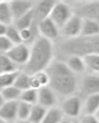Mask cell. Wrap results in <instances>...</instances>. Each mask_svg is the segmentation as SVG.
<instances>
[{
  "label": "cell",
  "mask_w": 99,
  "mask_h": 123,
  "mask_svg": "<svg viewBox=\"0 0 99 123\" xmlns=\"http://www.w3.org/2000/svg\"><path fill=\"white\" fill-rule=\"evenodd\" d=\"M45 71L49 76V85L57 97L65 98L74 95L79 87L78 79L62 59L54 58Z\"/></svg>",
  "instance_id": "1"
},
{
  "label": "cell",
  "mask_w": 99,
  "mask_h": 123,
  "mask_svg": "<svg viewBox=\"0 0 99 123\" xmlns=\"http://www.w3.org/2000/svg\"><path fill=\"white\" fill-rule=\"evenodd\" d=\"M54 43L38 35L30 46L29 58L21 71L28 75L45 71L54 59Z\"/></svg>",
  "instance_id": "2"
},
{
  "label": "cell",
  "mask_w": 99,
  "mask_h": 123,
  "mask_svg": "<svg viewBox=\"0 0 99 123\" xmlns=\"http://www.w3.org/2000/svg\"><path fill=\"white\" fill-rule=\"evenodd\" d=\"M57 50L65 57L76 55L82 57L90 54H99V34L93 37L79 36L75 38L63 39L57 46Z\"/></svg>",
  "instance_id": "3"
},
{
  "label": "cell",
  "mask_w": 99,
  "mask_h": 123,
  "mask_svg": "<svg viewBox=\"0 0 99 123\" xmlns=\"http://www.w3.org/2000/svg\"><path fill=\"white\" fill-rule=\"evenodd\" d=\"M73 13V7L67 3L58 1L55 2L48 18L61 29Z\"/></svg>",
  "instance_id": "4"
},
{
  "label": "cell",
  "mask_w": 99,
  "mask_h": 123,
  "mask_svg": "<svg viewBox=\"0 0 99 123\" xmlns=\"http://www.w3.org/2000/svg\"><path fill=\"white\" fill-rule=\"evenodd\" d=\"M60 108L64 117L75 120L82 114V101L80 97L74 94L63 98Z\"/></svg>",
  "instance_id": "5"
},
{
  "label": "cell",
  "mask_w": 99,
  "mask_h": 123,
  "mask_svg": "<svg viewBox=\"0 0 99 123\" xmlns=\"http://www.w3.org/2000/svg\"><path fill=\"white\" fill-rule=\"evenodd\" d=\"M29 54L30 46L22 43L13 45L6 55L12 62L20 69V68H23L27 64L29 58Z\"/></svg>",
  "instance_id": "6"
},
{
  "label": "cell",
  "mask_w": 99,
  "mask_h": 123,
  "mask_svg": "<svg viewBox=\"0 0 99 123\" xmlns=\"http://www.w3.org/2000/svg\"><path fill=\"white\" fill-rule=\"evenodd\" d=\"M73 12L82 18H89L99 23V1L83 2L73 8Z\"/></svg>",
  "instance_id": "7"
},
{
  "label": "cell",
  "mask_w": 99,
  "mask_h": 123,
  "mask_svg": "<svg viewBox=\"0 0 99 123\" xmlns=\"http://www.w3.org/2000/svg\"><path fill=\"white\" fill-rule=\"evenodd\" d=\"M82 18L73 13V15L60 29V35L62 36L63 39H71L79 37L82 31Z\"/></svg>",
  "instance_id": "8"
},
{
  "label": "cell",
  "mask_w": 99,
  "mask_h": 123,
  "mask_svg": "<svg viewBox=\"0 0 99 123\" xmlns=\"http://www.w3.org/2000/svg\"><path fill=\"white\" fill-rule=\"evenodd\" d=\"M37 28L39 36L52 42L57 40L60 36V28L49 18L37 23Z\"/></svg>",
  "instance_id": "9"
},
{
  "label": "cell",
  "mask_w": 99,
  "mask_h": 123,
  "mask_svg": "<svg viewBox=\"0 0 99 123\" xmlns=\"http://www.w3.org/2000/svg\"><path fill=\"white\" fill-rule=\"evenodd\" d=\"M80 91L82 95H89L99 92V74L90 73L82 77L80 82Z\"/></svg>",
  "instance_id": "10"
},
{
  "label": "cell",
  "mask_w": 99,
  "mask_h": 123,
  "mask_svg": "<svg viewBox=\"0 0 99 123\" xmlns=\"http://www.w3.org/2000/svg\"><path fill=\"white\" fill-rule=\"evenodd\" d=\"M37 104L45 108H50L57 106V96L50 86H43L37 90Z\"/></svg>",
  "instance_id": "11"
},
{
  "label": "cell",
  "mask_w": 99,
  "mask_h": 123,
  "mask_svg": "<svg viewBox=\"0 0 99 123\" xmlns=\"http://www.w3.org/2000/svg\"><path fill=\"white\" fill-rule=\"evenodd\" d=\"M9 4L15 21L33 9L34 2L28 0H12L9 1Z\"/></svg>",
  "instance_id": "12"
},
{
  "label": "cell",
  "mask_w": 99,
  "mask_h": 123,
  "mask_svg": "<svg viewBox=\"0 0 99 123\" xmlns=\"http://www.w3.org/2000/svg\"><path fill=\"white\" fill-rule=\"evenodd\" d=\"M19 101L5 102L0 109V118L6 123H15L18 120Z\"/></svg>",
  "instance_id": "13"
},
{
  "label": "cell",
  "mask_w": 99,
  "mask_h": 123,
  "mask_svg": "<svg viewBox=\"0 0 99 123\" xmlns=\"http://www.w3.org/2000/svg\"><path fill=\"white\" fill-rule=\"evenodd\" d=\"M55 2L56 1L43 0V1H38L37 3H34L33 11L36 23L49 17Z\"/></svg>",
  "instance_id": "14"
},
{
  "label": "cell",
  "mask_w": 99,
  "mask_h": 123,
  "mask_svg": "<svg viewBox=\"0 0 99 123\" xmlns=\"http://www.w3.org/2000/svg\"><path fill=\"white\" fill-rule=\"evenodd\" d=\"M64 62H65L68 68L76 75L83 74L87 71L85 62H84V60L82 57L72 55L69 57H67Z\"/></svg>",
  "instance_id": "15"
},
{
  "label": "cell",
  "mask_w": 99,
  "mask_h": 123,
  "mask_svg": "<svg viewBox=\"0 0 99 123\" xmlns=\"http://www.w3.org/2000/svg\"><path fill=\"white\" fill-rule=\"evenodd\" d=\"M99 110V92L86 97L82 102V114L96 115Z\"/></svg>",
  "instance_id": "16"
},
{
  "label": "cell",
  "mask_w": 99,
  "mask_h": 123,
  "mask_svg": "<svg viewBox=\"0 0 99 123\" xmlns=\"http://www.w3.org/2000/svg\"><path fill=\"white\" fill-rule=\"evenodd\" d=\"M99 34V23L89 18H82L81 35L82 37H93Z\"/></svg>",
  "instance_id": "17"
},
{
  "label": "cell",
  "mask_w": 99,
  "mask_h": 123,
  "mask_svg": "<svg viewBox=\"0 0 99 123\" xmlns=\"http://www.w3.org/2000/svg\"><path fill=\"white\" fill-rule=\"evenodd\" d=\"M14 22L9 1L0 0V23L9 26Z\"/></svg>",
  "instance_id": "18"
},
{
  "label": "cell",
  "mask_w": 99,
  "mask_h": 123,
  "mask_svg": "<svg viewBox=\"0 0 99 123\" xmlns=\"http://www.w3.org/2000/svg\"><path fill=\"white\" fill-rule=\"evenodd\" d=\"M63 117L64 115L60 106H54L47 109L42 123H59Z\"/></svg>",
  "instance_id": "19"
},
{
  "label": "cell",
  "mask_w": 99,
  "mask_h": 123,
  "mask_svg": "<svg viewBox=\"0 0 99 123\" xmlns=\"http://www.w3.org/2000/svg\"><path fill=\"white\" fill-rule=\"evenodd\" d=\"M34 23H36L35 18H34L33 11L32 10L27 14L23 15V17L19 18V19H16L12 24L19 30H22L24 28H32L34 25Z\"/></svg>",
  "instance_id": "20"
},
{
  "label": "cell",
  "mask_w": 99,
  "mask_h": 123,
  "mask_svg": "<svg viewBox=\"0 0 99 123\" xmlns=\"http://www.w3.org/2000/svg\"><path fill=\"white\" fill-rule=\"evenodd\" d=\"M47 108L43 107L39 104L33 105L30 112L29 117L28 120H29L32 123H42L44 118L45 113H46Z\"/></svg>",
  "instance_id": "21"
},
{
  "label": "cell",
  "mask_w": 99,
  "mask_h": 123,
  "mask_svg": "<svg viewBox=\"0 0 99 123\" xmlns=\"http://www.w3.org/2000/svg\"><path fill=\"white\" fill-rule=\"evenodd\" d=\"M87 70L92 73L99 74V54H90L82 57Z\"/></svg>",
  "instance_id": "22"
},
{
  "label": "cell",
  "mask_w": 99,
  "mask_h": 123,
  "mask_svg": "<svg viewBox=\"0 0 99 123\" xmlns=\"http://www.w3.org/2000/svg\"><path fill=\"white\" fill-rule=\"evenodd\" d=\"M21 92L19 89L12 85V86H8V87L4 88V89L1 90L0 93H1L3 98L4 99L5 102H12V101H19L21 96Z\"/></svg>",
  "instance_id": "23"
},
{
  "label": "cell",
  "mask_w": 99,
  "mask_h": 123,
  "mask_svg": "<svg viewBox=\"0 0 99 123\" xmlns=\"http://www.w3.org/2000/svg\"><path fill=\"white\" fill-rule=\"evenodd\" d=\"M18 70L20 69L12 62L6 54H0V75L7 72H15Z\"/></svg>",
  "instance_id": "24"
},
{
  "label": "cell",
  "mask_w": 99,
  "mask_h": 123,
  "mask_svg": "<svg viewBox=\"0 0 99 123\" xmlns=\"http://www.w3.org/2000/svg\"><path fill=\"white\" fill-rule=\"evenodd\" d=\"M29 77L30 75L20 70L14 81L13 86L22 92L29 89Z\"/></svg>",
  "instance_id": "25"
},
{
  "label": "cell",
  "mask_w": 99,
  "mask_h": 123,
  "mask_svg": "<svg viewBox=\"0 0 99 123\" xmlns=\"http://www.w3.org/2000/svg\"><path fill=\"white\" fill-rule=\"evenodd\" d=\"M19 71L20 70H18V71L15 72H7V73H3L0 75V91L8 87V86L13 85L14 81H15Z\"/></svg>",
  "instance_id": "26"
},
{
  "label": "cell",
  "mask_w": 99,
  "mask_h": 123,
  "mask_svg": "<svg viewBox=\"0 0 99 123\" xmlns=\"http://www.w3.org/2000/svg\"><path fill=\"white\" fill-rule=\"evenodd\" d=\"M37 90H34V89H27L25 91H23L21 92V96L19 101L20 102H26L28 104L30 105H35L37 103Z\"/></svg>",
  "instance_id": "27"
},
{
  "label": "cell",
  "mask_w": 99,
  "mask_h": 123,
  "mask_svg": "<svg viewBox=\"0 0 99 123\" xmlns=\"http://www.w3.org/2000/svg\"><path fill=\"white\" fill-rule=\"evenodd\" d=\"M35 31H37V25L35 27H32V28H24V29L19 30L20 32V37H21V41H22L23 43H25V44L28 45V43H32L35 40L36 37L37 36L35 35Z\"/></svg>",
  "instance_id": "28"
},
{
  "label": "cell",
  "mask_w": 99,
  "mask_h": 123,
  "mask_svg": "<svg viewBox=\"0 0 99 123\" xmlns=\"http://www.w3.org/2000/svg\"><path fill=\"white\" fill-rule=\"evenodd\" d=\"M5 36H6L7 38L11 42L13 45L22 43L21 37H20V32H19V30L13 24L8 26Z\"/></svg>",
  "instance_id": "29"
},
{
  "label": "cell",
  "mask_w": 99,
  "mask_h": 123,
  "mask_svg": "<svg viewBox=\"0 0 99 123\" xmlns=\"http://www.w3.org/2000/svg\"><path fill=\"white\" fill-rule=\"evenodd\" d=\"M32 105L28 104L26 102L19 101V106H18V120H28L31 112Z\"/></svg>",
  "instance_id": "30"
},
{
  "label": "cell",
  "mask_w": 99,
  "mask_h": 123,
  "mask_svg": "<svg viewBox=\"0 0 99 123\" xmlns=\"http://www.w3.org/2000/svg\"><path fill=\"white\" fill-rule=\"evenodd\" d=\"M13 44L7 38L6 36L0 37V54H7Z\"/></svg>",
  "instance_id": "31"
},
{
  "label": "cell",
  "mask_w": 99,
  "mask_h": 123,
  "mask_svg": "<svg viewBox=\"0 0 99 123\" xmlns=\"http://www.w3.org/2000/svg\"><path fill=\"white\" fill-rule=\"evenodd\" d=\"M33 75L36 76V77H37V81H38L39 84H40L41 87L48 86V85H49V82H50L49 76H48V74L47 73L46 71L39 72L36 74H33Z\"/></svg>",
  "instance_id": "32"
},
{
  "label": "cell",
  "mask_w": 99,
  "mask_h": 123,
  "mask_svg": "<svg viewBox=\"0 0 99 123\" xmlns=\"http://www.w3.org/2000/svg\"><path fill=\"white\" fill-rule=\"evenodd\" d=\"M77 123H99L98 118L96 115H87V114H82L79 117Z\"/></svg>",
  "instance_id": "33"
},
{
  "label": "cell",
  "mask_w": 99,
  "mask_h": 123,
  "mask_svg": "<svg viewBox=\"0 0 99 123\" xmlns=\"http://www.w3.org/2000/svg\"><path fill=\"white\" fill-rule=\"evenodd\" d=\"M7 28H8V26H7V25L0 23V37L5 36L6 32H7Z\"/></svg>",
  "instance_id": "34"
},
{
  "label": "cell",
  "mask_w": 99,
  "mask_h": 123,
  "mask_svg": "<svg viewBox=\"0 0 99 123\" xmlns=\"http://www.w3.org/2000/svg\"><path fill=\"white\" fill-rule=\"evenodd\" d=\"M59 123H77V122H75V120H73V119H71V118H68V117H64L63 119H62Z\"/></svg>",
  "instance_id": "35"
},
{
  "label": "cell",
  "mask_w": 99,
  "mask_h": 123,
  "mask_svg": "<svg viewBox=\"0 0 99 123\" xmlns=\"http://www.w3.org/2000/svg\"><path fill=\"white\" fill-rule=\"evenodd\" d=\"M5 102V101H4V99L3 98V97H2V95H1V93H0V109H1V107L3 106V103Z\"/></svg>",
  "instance_id": "36"
},
{
  "label": "cell",
  "mask_w": 99,
  "mask_h": 123,
  "mask_svg": "<svg viewBox=\"0 0 99 123\" xmlns=\"http://www.w3.org/2000/svg\"><path fill=\"white\" fill-rule=\"evenodd\" d=\"M16 123H32L29 120H19L17 121Z\"/></svg>",
  "instance_id": "37"
},
{
  "label": "cell",
  "mask_w": 99,
  "mask_h": 123,
  "mask_svg": "<svg viewBox=\"0 0 99 123\" xmlns=\"http://www.w3.org/2000/svg\"><path fill=\"white\" fill-rule=\"evenodd\" d=\"M96 117H98V120H99V110H98V112L96 113Z\"/></svg>",
  "instance_id": "38"
},
{
  "label": "cell",
  "mask_w": 99,
  "mask_h": 123,
  "mask_svg": "<svg viewBox=\"0 0 99 123\" xmlns=\"http://www.w3.org/2000/svg\"><path fill=\"white\" fill-rule=\"evenodd\" d=\"M0 123H6V122H5L3 120V119H1V118H0Z\"/></svg>",
  "instance_id": "39"
}]
</instances>
